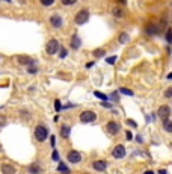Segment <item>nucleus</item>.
Returning <instances> with one entry per match:
<instances>
[{"mask_svg":"<svg viewBox=\"0 0 172 174\" xmlns=\"http://www.w3.org/2000/svg\"><path fill=\"white\" fill-rule=\"evenodd\" d=\"M163 129L166 130L168 133H172V121H171V120H164V121H163Z\"/></svg>","mask_w":172,"mask_h":174,"instance_id":"obj_17","label":"nucleus"},{"mask_svg":"<svg viewBox=\"0 0 172 174\" xmlns=\"http://www.w3.org/2000/svg\"><path fill=\"white\" fill-rule=\"evenodd\" d=\"M89 20V11L88 9H82V11H78L77 14H76V17H74V21H76V24H85L86 21Z\"/></svg>","mask_w":172,"mask_h":174,"instance_id":"obj_2","label":"nucleus"},{"mask_svg":"<svg viewBox=\"0 0 172 174\" xmlns=\"http://www.w3.org/2000/svg\"><path fill=\"white\" fill-rule=\"evenodd\" d=\"M51 159H53V160H59V153H57L56 150L51 153Z\"/></svg>","mask_w":172,"mask_h":174,"instance_id":"obj_32","label":"nucleus"},{"mask_svg":"<svg viewBox=\"0 0 172 174\" xmlns=\"http://www.w3.org/2000/svg\"><path fill=\"white\" fill-rule=\"evenodd\" d=\"M119 92H121V94H124V96H130V97L134 94V92L131 91V89H128V88H119Z\"/></svg>","mask_w":172,"mask_h":174,"instance_id":"obj_22","label":"nucleus"},{"mask_svg":"<svg viewBox=\"0 0 172 174\" xmlns=\"http://www.w3.org/2000/svg\"><path fill=\"white\" fill-rule=\"evenodd\" d=\"M158 174H166V171H164V170H160V171H158Z\"/></svg>","mask_w":172,"mask_h":174,"instance_id":"obj_39","label":"nucleus"},{"mask_svg":"<svg viewBox=\"0 0 172 174\" xmlns=\"http://www.w3.org/2000/svg\"><path fill=\"white\" fill-rule=\"evenodd\" d=\"M92 65H94V62H88V64H86V68H91Z\"/></svg>","mask_w":172,"mask_h":174,"instance_id":"obj_38","label":"nucleus"},{"mask_svg":"<svg viewBox=\"0 0 172 174\" xmlns=\"http://www.w3.org/2000/svg\"><path fill=\"white\" fill-rule=\"evenodd\" d=\"M116 59H118V56H110V58H106V62L112 65V64L116 62Z\"/></svg>","mask_w":172,"mask_h":174,"instance_id":"obj_27","label":"nucleus"},{"mask_svg":"<svg viewBox=\"0 0 172 174\" xmlns=\"http://www.w3.org/2000/svg\"><path fill=\"white\" fill-rule=\"evenodd\" d=\"M169 113H171V109L168 108V106H160L157 111V115L162 118V121H164V120H169Z\"/></svg>","mask_w":172,"mask_h":174,"instance_id":"obj_9","label":"nucleus"},{"mask_svg":"<svg viewBox=\"0 0 172 174\" xmlns=\"http://www.w3.org/2000/svg\"><path fill=\"white\" fill-rule=\"evenodd\" d=\"M62 2V5H67V6H70V5H74L77 0H61Z\"/></svg>","mask_w":172,"mask_h":174,"instance_id":"obj_30","label":"nucleus"},{"mask_svg":"<svg viewBox=\"0 0 172 174\" xmlns=\"http://www.w3.org/2000/svg\"><path fill=\"white\" fill-rule=\"evenodd\" d=\"M59 49H61V44H59L57 39H50V41L47 43V45H45V52L48 53V55H56V53L59 52Z\"/></svg>","mask_w":172,"mask_h":174,"instance_id":"obj_4","label":"nucleus"},{"mask_svg":"<svg viewBox=\"0 0 172 174\" xmlns=\"http://www.w3.org/2000/svg\"><path fill=\"white\" fill-rule=\"evenodd\" d=\"M57 171H61V173H63V174H70V168H68L65 164H62V162L57 165Z\"/></svg>","mask_w":172,"mask_h":174,"instance_id":"obj_19","label":"nucleus"},{"mask_svg":"<svg viewBox=\"0 0 172 174\" xmlns=\"http://www.w3.org/2000/svg\"><path fill=\"white\" fill-rule=\"evenodd\" d=\"M97 120V113L94 111H83L80 113V121L82 123H94Z\"/></svg>","mask_w":172,"mask_h":174,"instance_id":"obj_5","label":"nucleus"},{"mask_svg":"<svg viewBox=\"0 0 172 174\" xmlns=\"http://www.w3.org/2000/svg\"><path fill=\"white\" fill-rule=\"evenodd\" d=\"M67 159H68V162H71V164H78L82 160V155L77 150H71V151H68Z\"/></svg>","mask_w":172,"mask_h":174,"instance_id":"obj_6","label":"nucleus"},{"mask_svg":"<svg viewBox=\"0 0 172 174\" xmlns=\"http://www.w3.org/2000/svg\"><path fill=\"white\" fill-rule=\"evenodd\" d=\"M70 45H71V49H74V50H77V49L82 45V39H80V36H78L77 33H74V35L71 36V39H70Z\"/></svg>","mask_w":172,"mask_h":174,"instance_id":"obj_11","label":"nucleus"},{"mask_svg":"<svg viewBox=\"0 0 172 174\" xmlns=\"http://www.w3.org/2000/svg\"><path fill=\"white\" fill-rule=\"evenodd\" d=\"M55 144H56V138H55V135L51 136V147H55Z\"/></svg>","mask_w":172,"mask_h":174,"instance_id":"obj_36","label":"nucleus"},{"mask_svg":"<svg viewBox=\"0 0 172 174\" xmlns=\"http://www.w3.org/2000/svg\"><path fill=\"white\" fill-rule=\"evenodd\" d=\"M27 73H30V74H35V73H38V68L35 65H29V68H27Z\"/></svg>","mask_w":172,"mask_h":174,"instance_id":"obj_28","label":"nucleus"},{"mask_svg":"<svg viewBox=\"0 0 172 174\" xmlns=\"http://www.w3.org/2000/svg\"><path fill=\"white\" fill-rule=\"evenodd\" d=\"M136 141H137V142H143V141H142V136H139V135L136 136Z\"/></svg>","mask_w":172,"mask_h":174,"instance_id":"obj_37","label":"nucleus"},{"mask_svg":"<svg viewBox=\"0 0 172 174\" xmlns=\"http://www.w3.org/2000/svg\"><path fill=\"white\" fill-rule=\"evenodd\" d=\"M57 53H59V58H61V59H65V58L68 56V52H67V49H65V47H61Z\"/></svg>","mask_w":172,"mask_h":174,"instance_id":"obj_21","label":"nucleus"},{"mask_svg":"<svg viewBox=\"0 0 172 174\" xmlns=\"http://www.w3.org/2000/svg\"><path fill=\"white\" fill-rule=\"evenodd\" d=\"M128 35H127V32H121V35H119V44H127L128 41Z\"/></svg>","mask_w":172,"mask_h":174,"instance_id":"obj_20","label":"nucleus"},{"mask_svg":"<svg viewBox=\"0 0 172 174\" xmlns=\"http://www.w3.org/2000/svg\"><path fill=\"white\" fill-rule=\"evenodd\" d=\"M164 97H166V98H172V86H169V88L164 91Z\"/></svg>","mask_w":172,"mask_h":174,"instance_id":"obj_29","label":"nucleus"},{"mask_svg":"<svg viewBox=\"0 0 172 174\" xmlns=\"http://www.w3.org/2000/svg\"><path fill=\"white\" fill-rule=\"evenodd\" d=\"M125 138H127V139H131V138H133V135H131V132H127V133H125Z\"/></svg>","mask_w":172,"mask_h":174,"instance_id":"obj_35","label":"nucleus"},{"mask_svg":"<svg viewBox=\"0 0 172 174\" xmlns=\"http://www.w3.org/2000/svg\"><path fill=\"white\" fill-rule=\"evenodd\" d=\"M47 136H48V129L45 126H36L35 127V138H36V141L38 142H42V141H45L47 139Z\"/></svg>","mask_w":172,"mask_h":174,"instance_id":"obj_1","label":"nucleus"},{"mask_svg":"<svg viewBox=\"0 0 172 174\" xmlns=\"http://www.w3.org/2000/svg\"><path fill=\"white\" fill-rule=\"evenodd\" d=\"M164 38H166L168 44H172V29H168V32H166V35H164Z\"/></svg>","mask_w":172,"mask_h":174,"instance_id":"obj_23","label":"nucleus"},{"mask_svg":"<svg viewBox=\"0 0 172 174\" xmlns=\"http://www.w3.org/2000/svg\"><path fill=\"white\" fill-rule=\"evenodd\" d=\"M168 79H169V80H172V73H169V74H168Z\"/></svg>","mask_w":172,"mask_h":174,"instance_id":"obj_40","label":"nucleus"},{"mask_svg":"<svg viewBox=\"0 0 172 174\" xmlns=\"http://www.w3.org/2000/svg\"><path fill=\"white\" fill-rule=\"evenodd\" d=\"M0 150H2V145H0Z\"/></svg>","mask_w":172,"mask_h":174,"instance_id":"obj_43","label":"nucleus"},{"mask_svg":"<svg viewBox=\"0 0 172 174\" xmlns=\"http://www.w3.org/2000/svg\"><path fill=\"white\" fill-rule=\"evenodd\" d=\"M39 2H41L42 6H51L53 3H55V0H39Z\"/></svg>","mask_w":172,"mask_h":174,"instance_id":"obj_26","label":"nucleus"},{"mask_svg":"<svg viewBox=\"0 0 172 174\" xmlns=\"http://www.w3.org/2000/svg\"><path fill=\"white\" fill-rule=\"evenodd\" d=\"M94 94H95V97L101 98V100H107V96H106V94H103V92H100V91H95Z\"/></svg>","mask_w":172,"mask_h":174,"instance_id":"obj_25","label":"nucleus"},{"mask_svg":"<svg viewBox=\"0 0 172 174\" xmlns=\"http://www.w3.org/2000/svg\"><path fill=\"white\" fill-rule=\"evenodd\" d=\"M17 61H18V64H21V65H33L35 64V61H32L30 56H26V55L17 56Z\"/></svg>","mask_w":172,"mask_h":174,"instance_id":"obj_12","label":"nucleus"},{"mask_svg":"<svg viewBox=\"0 0 172 174\" xmlns=\"http://www.w3.org/2000/svg\"><path fill=\"white\" fill-rule=\"evenodd\" d=\"M6 126V117L5 115H0V127Z\"/></svg>","mask_w":172,"mask_h":174,"instance_id":"obj_31","label":"nucleus"},{"mask_svg":"<svg viewBox=\"0 0 172 174\" xmlns=\"http://www.w3.org/2000/svg\"><path fill=\"white\" fill-rule=\"evenodd\" d=\"M112 156H113L115 159H121V157H124L125 156V147L124 145H116L113 150H112Z\"/></svg>","mask_w":172,"mask_h":174,"instance_id":"obj_7","label":"nucleus"},{"mask_svg":"<svg viewBox=\"0 0 172 174\" xmlns=\"http://www.w3.org/2000/svg\"><path fill=\"white\" fill-rule=\"evenodd\" d=\"M106 129H107V132L110 135H118V133H119V124L115 123V121H109L106 124Z\"/></svg>","mask_w":172,"mask_h":174,"instance_id":"obj_10","label":"nucleus"},{"mask_svg":"<svg viewBox=\"0 0 172 174\" xmlns=\"http://www.w3.org/2000/svg\"><path fill=\"white\" fill-rule=\"evenodd\" d=\"M2 173L3 174H15V166L11 164H2Z\"/></svg>","mask_w":172,"mask_h":174,"instance_id":"obj_14","label":"nucleus"},{"mask_svg":"<svg viewBox=\"0 0 172 174\" xmlns=\"http://www.w3.org/2000/svg\"><path fill=\"white\" fill-rule=\"evenodd\" d=\"M112 14H113L115 17H122V8H115L113 11H112Z\"/></svg>","mask_w":172,"mask_h":174,"instance_id":"obj_24","label":"nucleus"},{"mask_svg":"<svg viewBox=\"0 0 172 174\" xmlns=\"http://www.w3.org/2000/svg\"><path fill=\"white\" fill-rule=\"evenodd\" d=\"M104 55H106L104 49H95L94 52H92V56H95V58H103Z\"/></svg>","mask_w":172,"mask_h":174,"instance_id":"obj_18","label":"nucleus"},{"mask_svg":"<svg viewBox=\"0 0 172 174\" xmlns=\"http://www.w3.org/2000/svg\"><path fill=\"white\" fill-rule=\"evenodd\" d=\"M92 168L95 171H104L107 168V162H106V160H95V162L92 164Z\"/></svg>","mask_w":172,"mask_h":174,"instance_id":"obj_13","label":"nucleus"},{"mask_svg":"<svg viewBox=\"0 0 172 174\" xmlns=\"http://www.w3.org/2000/svg\"><path fill=\"white\" fill-rule=\"evenodd\" d=\"M164 24H166V21H160L158 24H149L147 26V33L148 35H158L160 32H163V28H164Z\"/></svg>","mask_w":172,"mask_h":174,"instance_id":"obj_3","label":"nucleus"},{"mask_svg":"<svg viewBox=\"0 0 172 174\" xmlns=\"http://www.w3.org/2000/svg\"><path fill=\"white\" fill-rule=\"evenodd\" d=\"M55 108H56V111H61V109H62L61 102H59V100H56V102H55Z\"/></svg>","mask_w":172,"mask_h":174,"instance_id":"obj_33","label":"nucleus"},{"mask_svg":"<svg viewBox=\"0 0 172 174\" xmlns=\"http://www.w3.org/2000/svg\"><path fill=\"white\" fill-rule=\"evenodd\" d=\"M29 173L30 174H41V168H39L38 164H32L29 166Z\"/></svg>","mask_w":172,"mask_h":174,"instance_id":"obj_16","label":"nucleus"},{"mask_svg":"<svg viewBox=\"0 0 172 174\" xmlns=\"http://www.w3.org/2000/svg\"><path fill=\"white\" fill-rule=\"evenodd\" d=\"M127 123H128V124H130L131 127H136V123L133 121V120H127Z\"/></svg>","mask_w":172,"mask_h":174,"instance_id":"obj_34","label":"nucleus"},{"mask_svg":"<svg viewBox=\"0 0 172 174\" xmlns=\"http://www.w3.org/2000/svg\"><path fill=\"white\" fill-rule=\"evenodd\" d=\"M50 24H51L55 29H59V28H62L63 20H62V17H61V15L55 14V15H51V17H50Z\"/></svg>","mask_w":172,"mask_h":174,"instance_id":"obj_8","label":"nucleus"},{"mask_svg":"<svg viewBox=\"0 0 172 174\" xmlns=\"http://www.w3.org/2000/svg\"><path fill=\"white\" fill-rule=\"evenodd\" d=\"M70 133H71V127H70V126H62V127H61V135H62V138L67 139V138L70 136Z\"/></svg>","mask_w":172,"mask_h":174,"instance_id":"obj_15","label":"nucleus"},{"mask_svg":"<svg viewBox=\"0 0 172 174\" xmlns=\"http://www.w3.org/2000/svg\"><path fill=\"white\" fill-rule=\"evenodd\" d=\"M6 2H11V0H6Z\"/></svg>","mask_w":172,"mask_h":174,"instance_id":"obj_42","label":"nucleus"},{"mask_svg":"<svg viewBox=\"0 0 172 174\" xmlns=\"http://www.w3.org/2000/svg\"><path fill=\"white\" fill-rule=\"evenodd\" d=\"M143 174H154V173H153V171H145Z\"/></svg>","mask_w":172,"mask_h":174,"instance_id":"obj_41","label":"nucleus"}]
</instances>
